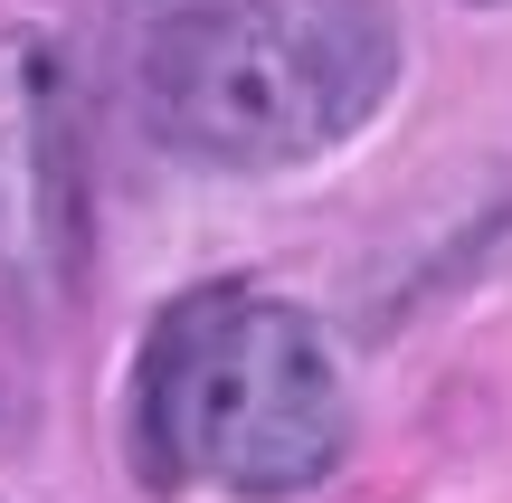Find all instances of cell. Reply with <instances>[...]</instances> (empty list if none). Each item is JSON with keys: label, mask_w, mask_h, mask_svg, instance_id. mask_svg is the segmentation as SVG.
Returning a JSON list of instances; mask_svg holds the SVG:
<instances>
[{"label": "cell", "mask_w": 512, "mask_h": 503, "mask_svg": "<svg viewBox=\"0 0 512 503\" xmlns=\"http://www.w3.org/2000/svg\"><path fill=\"white\" fill-rule=\"evenodd\" d=\"M408 76L389 0H181L143 38V124L200 171H304Z\"/></svg>", "instance_id": "cell-2"}, {"label": "cell", "mask_w": 512, "mask_h": 503, "mask_svg": "<svg viewBox=\"0 0 512 503\" xmlns=\"http://www.w3.org/2000/svg\"><path fill=\"white\" fill-rule=\"evenodd\" d=\"M95 238L76 67L57 29H0V276L19 295H67Z\"/></svg>", "instance_id": "cell-3"}, {"label": "cell", "mask_w": 512, "mask_h": 503, "mask_svg": "<svg viewBox=\"0 0 512 503\" xmlns=\"http://www.w3.org/2000/svg\"><path fill=\"white\" fill-rule=\"evenodd\" d=\"M124 456L152 494L294 503L351 456V371L294 295L190 285L133 352Z\"/></svg>", "instance_id": "cell-1"}, {"label": "cell", "mask_w": 512, "mask_h": 503, "mask_svg": "<svg viewBox=\"0 0 512 503\" xmlns=\"http://www.w3.org/2000/svg\"><path fill=\"white\" fill-rule=\"evenodd\" d=\"M465 10H512V0H465Z\"/></svg>", "instance_id": "cell-4"}]
</instances>
